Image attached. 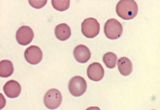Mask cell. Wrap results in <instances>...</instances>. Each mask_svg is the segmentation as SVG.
<instances>
[{"label":"cell","mask_w":160,"mask_h":110,"mask_svg":"<svg viewBox=\"0 0 160 110\" xmlns=\"http://www.w3.org/2000/svg\"><path fill=\"white\" fill-rule=\"evenodd\" d=\"M103 62L108 68H114L117 65L118 57L116 54L113 52H108L104 54L103 56Z\"/></svg>","instance_id":"obj_14"},{"label":"cell","mask_w":160,"mask_h":110,"mask_svg":"<svg viewBox=\"0 0 160 110\" xmlns=\"http://www.w3.org/2000/svg\"><path fill=\"white\" fill-rule=\"evenodd\" d=\"M17 41L19 44L26 46L31 43L34 38V32L31 27L22 26L17 31Z\"/></svg>","instance_id":"obj_7"},{"label":"cell","mask_w":160,"mask_h":110,"mask_svg":"<svg viewBox=\"0 0 160 110\" xmlns=\"http://www.w3.org/2000/svg\"><path fill=\"white\" fill-rule=\"evenodd\" d=\"M74 56L75 60L79 63H85L91 58V52L86 45L81 44L75 48Z\"/></svg>","instance_id":"obj_10"},{"label":"cell","mask_w":160,"mask_h":110,"mask_svg":"<svg viewBox=\"0 0 160 110\" xmlns=\"http://www.w3.org/2000/svg\"><path fill=\"white\" fill-rule=\"evenodd\" d=\"M55 35L59 40L64 41L68 40L71 36V29L66 24H60L55 28Z\"/></svg>","instance_id":"obj_11"},{"label":"cell","mask_w":160,"mask_h":110,"mask_svg":"<svg viewBox=\"0 0 160 110\" xmlns=\"http://www.w3.org/2000/svg\"><path fill=\"white\" fill-rule=\"evenodd\" d=\"M105 71L102 65L93 62L87 69V75L90 79L94 81H100L104 77Z\"/></svg>","instance_id":"obj_8"},{"label":"cell","mask_w":160,"mask_h":110,"mask_svg":"<svg viewBox=\"0 0 160 110\" xmlns=\"http://www.w3.org/2000/svg\"><path fill=\"white\" fill-rule=\"evenodd\" d=\"M100 29V24L95 18L86 19L81 24L82 34L87 38H95L99 34Z\"/></svg>","instance_id":"obj_3"},{"label":"cell","mask_w":160,"mask_h":110,"mask_svg":"<svg viewBox=\"0 0 160 110\" xmlns=\"http://www.w3.org/2000/svg\"><path fill=\"white\" fill-rule=\"evenodd\" d=\"M104 33L108 39H118L123 33L122 24L115 19H108L104 26Z\"/></svg>","instance_id":"obj_2"},{"label":"cell","mask_w":160,"mask_h":110,"mask_svg":"<svg viewBox=\"0 0 160 110\" xmlns=\"http://www.w3.org/2000/svg\"><path fill=\"white\" fill-rule=\"evenodd\" d=\"M14 71L13 65L11 61L4 60L0 62V76L2 78H8L12 74Z\"/></svg>","instance_id":"obj_13"},{"label":"cell","mask_w":160,"mask_h":110,"mask_svg":"<svg viewBox=\"0 0 160 110\" xmlns=\"http://www.w3.org/2000/svg\"><path fill=\"white\" fill-rule=\"evenodd\" d=\"M116 12L118 17L124 20H131L137 15L138 7L133 0H121L117 4Z\"/></svg>","instance_id":"obj_1"},{"label":"cell","mask_w":160,"mask_h":110,"mask_svg":"<svg viewBox=\"0 0 160 110\" xmlns=\"http://www.w3.org/2000/svg\"><path fill=\"white\" fill-rule=\"evenodd\" d=\"M118 65V70L123 76H129L132 72V64L131 61L127 57L120 58Z\"/></svg>","instance_id":"obj_12"},{"label":"cell","mask_w":160,"mask_h":110,"mask_svg":"<svg viewBox=\"0 0 160 110\" xmlns=\"http://www.w3.org/2000/svg\"><path fill=\"white\" fill-rule=\"evenodd\" d=\"M47 0L44 1H28L29 4L35 9H39L46 6Z\"/></svg>","instance_id":"obj_16"},{"label":"cell","mask_w":160,"mask_h":110,"mask_svg":"<svg viewBox=\"0 0 160 110\" xmlns=\"http://www.w3.org/2000/svg\"><path fill=\"white\" fill-rule=\"evenodd\" d=\"M62 95L58 89H51L46 93L44 97V103L49 109L58 108L62 102Z\"/></svg>","instance_id":"obj_5"},{"label":"cell","mask_w":160,"mask_h":110,"mask_svg":"<svg viewBox=\"0 0 160 110\" xmlns=\"http://www.w3.org/2000/svg\"><path fill=\"white\" fill-rule=\"evenodd\" d=\"M87 84L86 80L80 76L73 77L69 82V92L74 96L79 97L83 95L87 90Z\"/></svg>","instance_id":"obj_4"},{"label":"cell","mask_w":160,"mask_h":110,"mask_svg":"<svg viewBox=\"0 0 160 110\" xmlns=\"http://www.w3.org/2000/svg\"><path fill=\"white\" fill-rule=\"evenodd\" d=\"M3 90L8 98H15L18 97L20 95L22 87L18 82L15 80H10L4 85Z\"/></svg>","instance_id":"obj_9"},{"label":"cell","mask_w":160,"mask_h":110,"mask_svg":"<svg viewBox=\"0 0 160 110\" xmlns=\"http://www.w3.org/2000/svg\"><path fill=\"white\" fill-rule=\"evenodd\" d=\"M53 7L56 10L59 11L67 10L70 6V1H56L52 0L51 1Z\"/></svg>","instance_id":"obj_15"},{"label":"cell","mask_w":160,"mask_h":110,"mask_svg":"<svg viewBox=\"0 0 160 110\" xmlns=\"http://www.w3.org/2000/svg\"><path fill=\"white\" fill-rule=\"evenodd\" d=\"M24 56L26 61L29 64L35 65L42 61L43 53L38 46L35 45H31L26 50Z\"/></svg>","instance_id":"obj_6"}]
</instances>
